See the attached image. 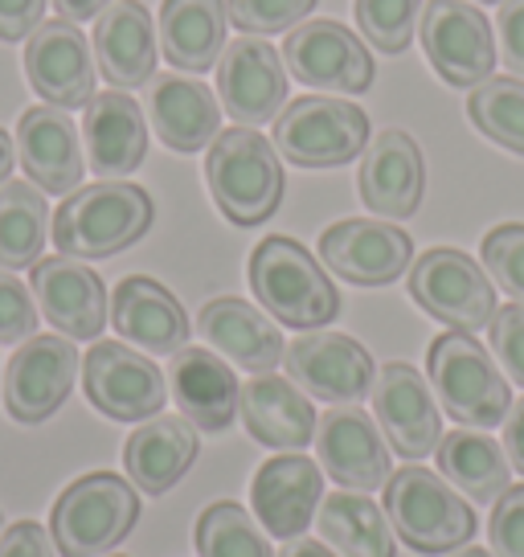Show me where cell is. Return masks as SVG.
I'll return each instance as SVG.
<instances>
[{
	"label": "cell",
	"mask_w": 524,
	"mask_h": 557,
	"mask_svg": "<svg viewBox=\"0 0 524 557\" xmlns=\"http://www.w3.org/2000/svg\"><path fill=\"white\" fill-rule=\"evenodd\" d=\"M17 157L25 176L46 193H74L83 185V144L62 107H29L17 123Z\"/></svg>",
	"instance_id": "obj_23"
},
{
	"label": "cell",
	"mask_w": 524,
	"mask_h": 557,
	"mask_svg": "<svg viewBox=\"0 0 524 557\" xmlns=\"http://www.w3.org/2000/svg\"><path fill=\"white\" fill-rule=\"evenodd\" d=\"M283 366L308 398H320L328 406L361 401L377 377L369 348L345 332H303L287 345Z\"/></svg>",
	"instance_id": "obj_12"
},
{
	"label": "cell",
	"mask_w": 524,
	"mask_h": 557,
	"mask_svg": "<svg viewBox=\"0 0 524 557\" xmlns=\"http://www.w3.org/2000/svg\"><path fill=\"white\" fill-rule=\"evenodd\" d=\"M217 95L229 120L242 127L275 123L287 107V70L283 53L266 37H238L217 58Z\"/></svg>",
	"instance_id": "obj_13"
},
{
	"label": "cell",
	"mask_w": 524,
	"mask_h": 557,
	"mask_svg": "<svg viewBox=\"0 0 524 557\" xmlns=\"http://www.w3.org/2000/svg\"><path fill=\"white\" fill-rule=\"evenodd\" d=\"M472 4H500V0H472Z\"/></svg>",
	"instance_id": "obj_51"
},
{
	"label": "cell",
	"mask_w": 524,
	"mask_h": 557,
	"mask_svg": "<svg viewBox=\"0 0 524 557\" xmlns=\"http://www.w3.org/2000/svg\"><path fill=\"white\" fill-rule=\"evenodd\" d=\"M491 352L516 385H524V304H504L491 315Z\"/></svg>",
	"instance_id": "obj_41"
},
{
	"label": "cell",
	"mask_w": 524,
	"mask_h": 557,
	"mask_svg": "<svg viewBox=\"0 0 524 557\" xmlns=\"http://www.w3.org/2000/svg\"><path fill=\"white\" fill-rule=\"evenodd\" d=\"M419 41L431 66L451 87H479L496 70V37L491 21L467 0H426L419 17Z\"/></svg>",
	"instance_id": "obj_9"
},
{
	"label": "cell",
	"mask_w": 524,
	"mask_h": 557,
	"mask_svg": "<svg viewBox=\"0 0 524 557\" xmlns=\"http://www.w3.org/2000/svg\"><path fill=\"white\" fill-rule=\"evenodd\" d=\"M197 332L210 341L213 352H222L229 366L246 369V373H271L283 366V332L275 329V320H266L262 308L246 304V299L222 296L210 299L201 315H197Z\"/></svg>",
	"instance_id": "obj_25"
},
{
	"label": "cell",
	"mask_w": 524,
	"mask_h": 557,
	"mask_svg": "<svg viewBox=\"0 0 524 557\" xmlns=\"http://www.w3.org/2000/svg\"><path fill=\"white\" fill-rule=\"evenodd\" d=\"M315 9V0H226V17L246 37L291 34Z\"/></svg>",
	"instance_id": "obj_38"
},
{
	"label": "cell",
	"mask_w": 524,
	"mask_h": 557,
	"mask_svg": "<svg viewBox=\"0 0 524 557\" xmlns=\"http://www.w3.org/2000/svg\"><path fill=\"white\" fill-rule=\"evenodd\" d=\"M107 557H120V554H107Z\"/></svg>",
	"instance_id": "obj_52"
},
{
	"label": "cell",
	"mask_w": 524,
	"mask_h": 557,
	"mask_svg": "<svg viewBox=\"0 0 524 557\" xmlns=\"http://www.w3.org/2000/svg\"><path fill=\"white\" fill-rule=\"evenodd\" d=\"M74 373H78V348L66 336H29L9 357L4 369V406L9 414L34 426L71 398Z\"/></svg>",
	"instance_id": "obj_16"
},
{
	"label": "cell",
	"mask_w": 524,
	"mask_h": 557,
	"mask_svg": "<svg viewBox=\"0 0 524 557\" xmlns=\"http://www.w3.org/2000/svg\"><path fill=\"white\" fill-rule=\"evenodd\" d=\"M29 287L41 315L66 341H99L107 329V287L90 267H83V259H37Z\"/></svg>",
	"instance_id": "obj_19"
},
{
	"label": "cell",
	"mask_w": 524,
	"mask_h": 557,
	"mask_svg": "<svg viewBox=\"0 0 524 557\" xmlns=\"http://www.w3.org/2000/svg\"><path fill=\"white\" fill-rule=\"evenodd\" d=\"M250 292L287 329H324L340 312L328 271L299 243L271 234L250 255Z\"/></svg>",
	"instance_id": "obj_2"
},
{
	"label": "cell",
	"mask_w": 524,
	"mask_h": 557,
	"mask_svg": "<svg viewBox=\"0 0 524 557\" xmlns=\"http://www.w3.org/2000/svg\"><path fill=\"white\" fill-rule=\"evenodd\" d=\"M484 271L491 275V283L508 292V296L524 304V226L521 222H504L491 234H484Z\"/></svg>",
	"instance_id": "obj_39"
},
{
	"label": "cell",
	"mask_w": 524,
	"mask_h": 557,
	"mask_svg": "<svg viewBox=\"0 0 524 557\" xmlns=\"http://www.w3.org/2000/svg\"><path fill=\"white\" fill-rule=\"evenodd\" d=\"M95 62L111 90H136L157 78V25L140 0H111L95 17Z\"/></svg>",
	"instance_id": "obj_20"
},
{
	"label": "cell",
	"mask_w": 524,
	"mask_h": 557,
	"mask_svg": "<svg viewBox=\"0 0 524 557\" xmlns=\"http://www.w3.org/2000/svg\"><path fill=\"white\" fill-rule=\"evenodd\" d=\"M226 0H164L160 4V50L185 74L213 70L226 50Z\"/></svg>",
	"instance_id": "obj_31"
},
{
	"label": "cell",
	"mask_w": 524,
	"mask_h": 557,
	"mask_svg": "<svg viewBox=\"0 0 524 557\" xmlns=\"http://www.w3.org/2000/svg\"><path fill=\"white\" fill-rule=\"evenodd\" d=\"M315 451L336 484L349 492H377L389 480V451L365 410L336 406L315 422Z\"/></svg>",
	"instance_id": "obj_21"
},
{
	"label": "cell",
	"mask_w": 524,
	"mask_h": 557,
	"mask_svg": "<svg viewBox=\"0 0 524 557\" xmlns=\"http://www.w3.org/2000/svg\"><path fill=\"white\" fill-rule=\"evenodd\" d=\"M426 0H352V13L361 25V37H369L382 53H406L414 41V25L422 17Z\"/></svg>",
	"instance_id": "obj_37"
},
{
	"label": "cell",
	"mask_w": 524,
	"mask_h": 557,
	"mask_svg": "<svg viewBox=\"0 0 524 557\" xmlns=\"http://www.w3.org/2000/svg\"><path fill=\"white\" fill-rule=\"evenodd\" d=\"M238 414L250 438H259L262 447H275V451H303L315 438V422H320L312 398L296 382L275 377V373H259L242 385Z\"/></svg>",
	"instance_id": "obj_29"
},
{
	"label": "cell",
	"mask_w": 524,
	"mask_h": 557,
	"mask_svg": "<svg viewBox=\"0 0 524 557\" xmlns=\"http://www.w3.org/2000/svg\"><path fill=\"white\" fill-rule=\"evenodd\" d=\"M426 373H431L442 410L459 426L488 431L496 422H504L508 406H512L508 377L472 332H442L431 345Z\"/></svg>",
	"instance_id": "obj_5"
},
{
	"label": "cell",
	"mask_w": 524,
	"mask_h": 557,
	"mask_svg": "<svg viewBox=\"0 0 524 557\" xmlns=\"http://www.w3.org/2000/svg\"><path fill=\"white\" fill-rule=\"evenodd\" d=\"M140 521L136 487L115 471H90L74 480L50 512V537L62 557H103Z\"/></svg>",
	"instance_id": "obj_4"
},
{
	"label": "cell",
	"mask_w": 524,
	"mask_h": 557,
	"mask_svg": "<svg viewBox=\"0 0 524 557\" xmlns=\"http://www.w3.org/2000/svg\"><path fill=\"white\" fill-rule=\"evenodd\" d=\"M192 459H197V426L189 418H148L123 447V468L132 484L148 496L169 492L192 468Z\"/></svg>",
	"instance_id": "obj_30"
},
{
	"label": "cell",
	"mask_w": 524,
	"mask_h": 557,
	"mask_svg": "<svg viewBox=\"0 0 524 557\" xmlns=\"http://www.w3.org/2000/svg\"><path fill=\"white\" fill-rule=\"evenodd\" d=\"M320 537L328 541L340 557H394V524L365 492H333L320 500L315 512Z\"/></svg>",
	"instance_id": "obj_33"
},
{
	"label": "cell",
	"mask_w": 524,
	"mask_h": 557,
	"mask_svg": "<svg viewBox=\"0 0 524 557\" xmlns=\"http://www.w3.org/2000/svg\"><path fill=\"white\" fill-rule=\"evenodd\" d=\"M385 517L419 554H454L475 537V512L435 471L402 468L385 480Z\"/></svg>",
	"instance_id": "obj_6"
},
{
	"label": "cell",
	"mask_w": 524,
	"mask_h": 557,
	"mask_svg": "<svg viewBox=\"0 0 524 557\" xmlns=\"http://www.w3.org/2000/svg\"><path fill=\"white\" fill-rule=\"evenodd\" d=\"M83 389L99 414L115 422H144L164 410L169 385L160 366H152L144 352L120 345V341H99L83 361Z\"/></svg>",
	"instance_id": "obj_10"
},
{
	"label": "cell",
	"mask_w": 524,
	"mask_h": 557,
	"mask_svg": "<svg viewBox=\"0 0 524 557\" xmlns=\"http://www.w3.org/2000/svg\"><path fill=\"white\" fill-rule=\"evenodd\" d=\"M197 554L201 557H275L262 524L242 505H210L197 517Z\"/></svg>",
	"instance_id": "obj_36"
},
{
	"label": "cell",
	"mask_w": 524,
	"mask_h": 557,
	"mask_svg": "<svg viewBox=\"0 0 524 557\" xmlns=\"http://www.w3.org/2000/svg\"><path fill=\"white\" fill-rule=\"evenodd\" d=\"M46 0H0V41H21L41 25Z\"/></svg>",
	"instance_id": "obj_45"
},
{
	"label": "cell",
	"mask_w": 524,
	"mask_h": 557,
	"mask_svg": "<svg viewBox=\"0 0 524 557\" xmlns=\"http://www.w3.org/2000/svg\"><path fill=\"white\" fill-rule=\"evenodd\" d=\"M422 189H426V164L410 132L385 127L382 136L369 139L357 169V193L377 218L389 222L414 218L422 206Z\"/></svg>",
	"instance_id": "obj_18"
},
{
	"label": "cell",
	"mask_w": 524,
	"mask_h": 557,
	"mask_svg": "<svg viewBox=\"0 0 524 557\" xmlns=\"http://www.w3.org/2000/svg\"><path fill=\"white\" fill-rule=\"evenodd\" d=\"M111 0H53V9H58V17L62 21H95L99 13H103Z\"/></svg>",
	"instance_id": "obj_47"
},
{
	"label": "cell",
	"mask_w": 524,
	"mask_h": 557,
	"mask_svg": "<svg viewBox=\"0 0 524 557\" xmlns=\"http://www.w3.org/2000/svg\"><path fill=\"white\" fill-rule=\"evenodd\" d=\"M9 173H13V139L0 127V185L9 181Z\"/></svg>",
	"instance_id": "obj_49"
},
{
	"label": "cell",
	"mask_w": 524,
	"mask_h": 557,
	"mask_svg": "<svg viewBox=\"0 0 524 557\" xmlns=\"http://www.w3.org/2000/svg\"><path fill=\"white\" fill-rule=\"evenodd\" d=\"M283 62L296 83L333 95H361L373 87V58L365 41L340 21H303L283 41Z\"/></svg>",
	"instance_id": "obj_11"
},
{
	"label": "cell",
	"mask_w": 524,
	"mask_h": 557,
	"mask_svg": "<svg viewBox=\"0 0 524 557\" xmlns=\"http://www.w3.org/2000/svg\"><path fill=\"white\" fill-rule=\"evenodd\" d=\"M205 181L234 226H259L283 201V164L275 144L254 127L217 132L205 157Z\"/></svg>",
	"instance_id": "obj_3"
},
{
	"label": "cell",
	"mask_w": 524,
	"mask_h": 557,
	"mask_svg": "<svg viewBox=\"0 0 524 557\" xmlns=\"http://www.w3.org/2000/svg\"><path fill=\"white\" fill-rule=\"evenodd\" d=\"M50 529H41L37 521H21L13 524L4 537H0V557H58L53 554Z\"/></svg>",
	"instance_id": "obj_44"
},
{
	"label": "cell",
	"mask_w": 524,
	"mask_h": 557,
	"mask_svg": "<svg viewBox=\"0 0 524 557\" xmlns=\"http://www.w3.org/2000/svg\"><path fill=\"white\" fill-rule=\"evenodd\" d=\"M320 500H324V480H320V468L308 455H275L254 471L250 505H254V517L271 537H303Z\"/></svg>",
	"instance_id": "obj_22"
},
{
	"label": "cell",
	"mask_w": 524,
	"mask_h": 557,
	"mask_svg": "<svg viewBox=\"0 0 524 557\" xmlns=\"http://www.w3.org/2000/svg\"><path fill=\"white\" fill-rule=\"evenodd\" d=\"M83 144H87V169L103 181L132 176L148 157V123L132 95L103 90L87 103L83 115Z\"/></svg>",
	"instance_id": "obj_24"
},
{
	"label": "cell",
	"mask_w": 524,
	"mask_h": 557,
	"mask_svg": "<svg viewBox=\"0 0 524 557\" xmlns=\"http://www.w3.org/2000/svg\"><path fill=\"white\" fill-rule=\"evenodd\" d=\"M496 37H500V58L504 66L524 78V0H504L496 13Z\"/></svg>",
	"instance_id": "obj_43"
},
{
	"label": "cell",
	"mask_w": 524,
	"mask_h": 557,
	"mask_svg": "<svg viewBox=\"0 0 524 557\" xmlns=\"http://www.w3.org/2000/svg\"><path fill=\"white\" fill-rule=\"evenodd\" d=\"M25 74L29 87L62 111L87 107L95 99V58L74 21H41L25 37Z\"/></svg>",
	"instance_id": "obj_15"
},
{
	"label": "cell",
	"mask_w": 524,
	"mask_h": 557,
	"mask_svg": "<svg viewBox=\"0 0 524 557\" xmlns=\"http://www.w3.org/2000/svg\"><path fill=\"white\" fill-rule=\"evenodd\" d=\"M152 197L132 181H99L74 189L53 213V246L66 259H111L140 243L152 226Z\"/></svg>",
	"instance_id": "obj_1"
},
{
	"label": "cell",
	"mask_w": 524,
	"mask_h": 557,
	"mask_svg": "<svg viewBox=\"0 0 524 557\" xmlns=\"http://www.w3.org/2000/svg\"><path fill=\"white\" fill-rule=\"evenodd\" d=\"M169 389H173L180 414L197 431H226L238 414L242 382L234 377L226 357L210 348H180L169 361Z\"/></svg>",
	"instance_id": "obj_27"
},
{
	"label": "cell",
	"mask_w": 524,
	"mask_h": 557,
	"mask_svg": "<svg viewBox=\"0 0 524 557\" xmlns=\"http://www.w3.org/2000/svg\"><path fill=\"white\" fill-rule=\"evenodd\" d=\"M111 324L144 352H180L189 341V315L180 299L148 275H127L111 296Z\"/></svg>",
	"instance_id": "obj_26"
},
{
	"label": "cell",
	"mask_w": 524,
	"mask_h": 557,
	"mask_svg": "<svg viewBox=\"0 0 524 557\" xmlns=\"http://www.w3.org/2000/svg\"><path fill=\"white\" fill-rule=\"evenodd\" d=\"M50 234V206L34 181H4L0 185V267L25 271L41 259Z\"/></svg>",
	"instance_id": "obj_34"
},
{
	"label": "cell",
	"mask_w": 524,
	"mask_h": 557,
	"mask_svg": "<svg viewBox=\"0 0 524 557\" xmlns=\"http://www.w3.org/2000/svg\"><path fill=\"white\" fill-rule=\"evenodd\" d=\"M488 533L496 557H524V484H512L491 505Z\"/></svg>",
	"instance_id": "obj_42"
},
{
	"label": "cell",
	"mask_w": 524,
	"mask_h": 557,
	"mask_svg": "<svg viewBox=\"0 0 524 557\" xmlns=\"http://www.w3.org/2000/svg\"><path fill=\"white\" fill-rule=\"evenodd\" d=\"M504 455L508 463L524 475V398H516L504 414Z\"/></svg>",
	"instance_id": "obj_46"
},
{
	"label": "cell",
	"mask_w": 524,
	"mask_h": 557,
	"mask_svg": "<svg viewBox=\"0 0 524 557\" xmlns=\"http://www.w3.org/2000/svg\"><path fill=\"white\" fill-rule=\"evenodd\" d=\"M320 259L324 267L357 287H385L402 275L414 259L410 234L394 222H365L345 218L320 234Z\"/></svg>",
	"instance_id": "obj_17"
},
{
	"label": "cell",
	"mask_w": 524,
	"mask_h": 557,
	"mask_svg": "<svg viewBox=\"0 0 524 557\" xmlns=\"http://www.w3.org/2000/svg\"><path fill=\"white\" fill-rule=\"evenodd\" d=\"M279 557H336V554H333V549H324V545H320V541H312V537H291L279 549Z\"/></svg>",
	"instance_id": "obj_48"
},
{
	"label": "cell",
	"mask_w": 524,
	"mask_h": 557,
	"mask_svg": "<svg viewBox=\"0 0 524 557\" xmlns=\"http://www.w3.org/2000/svg\"><path fill=\"white\" fill-rule=\"evenodd\" d=\"M148 120L173 152H201L222 132V103L201 78L157 74L148 83Z\"/></svg>",
	"instance_id": "obj_28"
},
{
	"label": "cell",
	"mask_w": 524,
	"mask_h": 557,
	"mask_svg": "<svg viewBox=\"0 0 524 557\" xmlns=\"http://www.w3.org/2000/svg\"><path fill=\"white\" fill-rule=\"evenodd\" d=\"M369 144V115L357 103L328 95H299L275 120V152L296 169H336L361 157Z\"/></svg>",
	"instance_id": "obj_7"
},
{
	"label": "cell",
	"mask_w": 524,
	"mask_h": 557,
	"mask_svg": "<svg viewBox=\"0 0 524 557\" xmlns=\"http://www.w3.org/2000/svg\"><path fill=\"white\" fill-rule=\"evenodd\" d=\"M472 123L508 152L524 157V78L516 74H491L467 99Z\"/></svg>",
	"instance_id": "obj_35"
},
{
	"label": "cell",
	"mask_w": 524,
	"mask_h": 557,
	"mask_svg": "<svg viewBox=\"0 0 524 557\" xmlns=\"http://www.w3.org/2000/svg\"><path fill=\"white\" fill-rule=\"evenodd\" d=\"M37 329V308L25 283L0 271V345H25Z\"/></svg>",
	"instance_id": "obj_40"
},
{
	"label": "cell",
	"mask_w": 524,
	"mask_h": 557,
	"mask_svg": "<svg viewBox=\"0 0 524 557\" xmlns=\"http://www.w3.org/2000/svg\"><path fill=\"white\" fill-rule=\"evenodd\" d=\"M451 557H491L488 549H467V545H463V549H454Z\"/></svg>",
	"instance_id": "obj_50"
},
{
	"label": "cell",
	"mask_w": 524,
	"mask_h": 557,
	"mask_svg": "<svg viewBox=\"0 0 524 557\" xmlns=\"http://www.w3.org/2000/svg\"><path fill=\"white\" fill-rule=\"evenodd\" d=\"M373 418L402 459H426L442 443V414L431 385L414 366L389 361L373 377Z\"/></svg>",
	"instance_id": "obj_14"
},
{
	"label": "cell",
	"mask_w": 524,
	"mask_h": 557,
	"mask_svg": "<svg viewBox=\"0 0 524 557\" xmlns=\"http://www.w3.org/2000/svg\"><path fill=\"white\" fill-rule=\"evenodd\" d=\"M410 299L426 315H435L454 332H479L496 315L491 275L463 250L435 246L410 267Z\"/></svg>",
	"instance_id": "obj_8"
},
{
	"label": "cell",
	"mask_w": 524,
	"mask_h": 557,
	"mask_svg": "<svg viewBox=\"0 0 524 557\" xmlns=\"http://www.w3.org/2000/svg\"><path fill=\"white\" fill-rule=\"evenodd\" d=\"M438 471L463 492L472 505L491 508L508 487H512V463L500 443H491L484 431H467L459 426L438 443Z\"/></svg>",
	"instance_id": "obj_32"
}]
</instances>
